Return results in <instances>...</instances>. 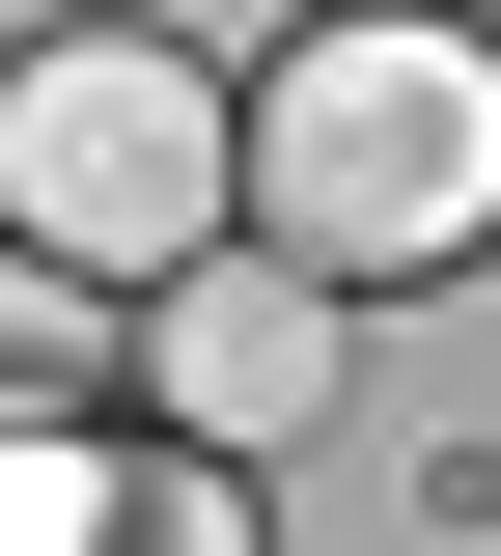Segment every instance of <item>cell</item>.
Masks as SVG:
<instances>
[{"label": "cell", "instance_id": "1", "mask_svg": "<svg viewBox=\"0 0 501 556\" xmlns=\"http://www.w3.org/2000/svg\"><path fill=\"white\" fill-rule=\"evenodd\" d=\"M223 195H279L306 278H446V251H501V28H446V0L279 28V84L223 112Z\"/></svg>", "mask_w": 501, "mask_h": 556}, {"label": "cell", "instance_id": "2", "mask_svg": "<svg viewBox=\"0 0 501 556\" xmlns=\"http://www.w3.org/2000/svg\"><path fill=\"white\" fill-rule=\"evenodd\" d=\"M0 251L28 278L223 251V84L167 56V28H28V56H0Z\"/></svg>", "mask_w": 501, "mask_h": 556}, {"label": "cell", "instance_id": "3", "mask_svg": "<svg viewBox=\"0 0 501 556\" xmlns=\"http://www.w3.org/2000/svg\"><path fill=\"white\" fill-rule=\"evenodd\" d=\"M140 390H167V445H306L335 417V278L306 251H167L140 278Z\"/></svg>", "mask_w": 501, "mask_h": 556}, {"label": "cell", "instance_id": "4", "mask_svg": "<svg viewBox=\"0 0 501 556\" xmlns=\"http://www.w3.org/2000/svg\"><path fill=\"white\" fill-rule=\"evenodd\" d=\"M0 556H251V501H223V445L28 417V445H0Z\"/></svg>", "mask_w": 501, "mask_h": 556}, {"label": "cell", "instance_id": "5", "mask_svg": "<svg viewBox=\"0 0 501 556\" xmlns=\"http://www.w3.org/2000/svg\"><path fill=\"white\" fill-rule=\"evenodd\" d=\"M84 390V278H28V251H0V417H57Z\"/></svg>", "mask_w": 501, "mask_h": 556}]
</instances>
